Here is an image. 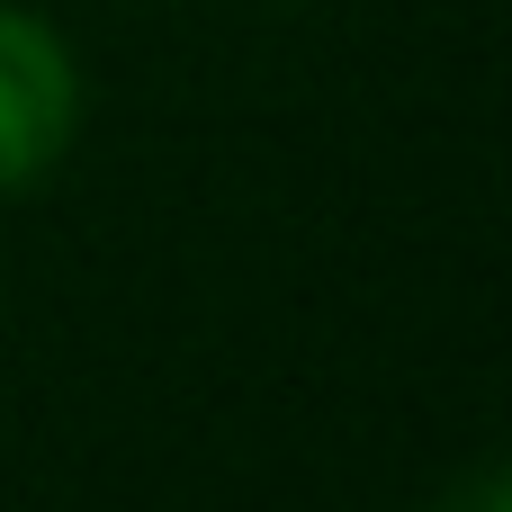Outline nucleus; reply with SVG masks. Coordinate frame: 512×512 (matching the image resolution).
<instances>
[{
  "label": "nucleus",
  "instance_id": "nucleus-1",
  "mask_svg": "<svg viewBox=\"0 0 512 512\" xmlns=\"http://www.w3.org/2000/svg\"><path fill=\"white\" fill-rule=\"evenodd\" d=\"M81 135V63L54 18L0 0V198L36 189Z\"/></svg>",
  "mask_w": 512,
  "mask_h": 512
},
{
  "label": "nucleus",
  "instance_id": "nucleus-2",
  "mask_svg": "<svg viewBox=\"0 0 512 512\" xmlns=\"http://www.w3.org/2000/svg\"><path fill=\"white\" fill-rule=\"evenodd\" d=\"M450 512H512L504 477H477V486H468V495H459V504H450Z\"/></svg>",
  "mask_w": 512,
  "mask_h": 512
}]
</instances>
